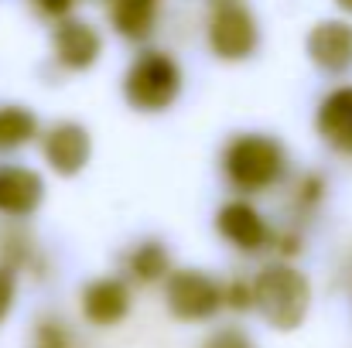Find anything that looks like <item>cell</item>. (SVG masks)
I'll return each mask as SVG.
<instances>
[{
	"instance_id": "obj_1",
	"label": "cell",
	"mask_w": 352,
	"mask_h": 348,
	"mask_svg": "<svg viewBox=\"0 0 352 348\" xmlns=\"http://www.w3.org/2000/svg\"><path fill=\"white\" fill-rule=\"evenodd\" d=\"M250 297L256 304V311L263 314V321L277 332H294L305 314H308V304H311V287L308 280L291 270V266H267L253 287H250Z\"/></svg>"
},
{
	"instance_id": "obj_2",
	"label": "cell",
	"mask_w": 352,
	"mask_h": 348,
	"mask_svg": "<svg viewBox=\"0 0 352 348\" xmlns=\"http://www.w3.org/2000/svg\"><path fill=\"white\" fill-rule=\"evenodd\" d=\"M178 89H182V72L164 51L140 55L123 79V96L130 100V106H137L144 113L168 110L175 103Z\"/></svg>"
},
{
	"instance_id": "obj_3",
	"label": "cell",
	"mask_w": 352,
	"mask_h": 348,
	"mask_svg": "<svg viewBox=\"0 0 352 348\" xmlns=\"http://www.w3.org/2000/svg\"><path fill=\"white\" fill-rule=\"evenodd\" d=\"M284 171V150L263 133H243L226 147V174L239 188L260 192L270 188Z\"/></svg>"
},
{
	"instance_id": "obj_4",
	"label": "cell",
	"mask_w": 352,
	"mask_h": 348,
	"mask_svg": "<svg viewBox=\"0 0 352 348\" xmlns=\"http://www.w3.org/2000/svg\"><path fill=\"white\" fill-rule=\"evenodd\" d=\"M164 297H168V311L175 318H182V321H206L223 304V290L202 270H178V273H171L168 287H164Z\"/></svg>"
},
{
	"instance_id": "obj_5",
	"label": "cell",
	"mask_w": 352,
	"mask_h": 348,
	"mask_svg": "<svg viewBox=\"0 0 352 348\" xmlns=\"http://www.w3.org/2000/svg\"><path fill=\"white\" fill-rule=\"evenodd\" d=\"M209 45L219 58H230L239 62L246 58L253 48H256V21L253 14L236 3V0H223L212 14V24H209Z\"/></svg>"
},
{
	"instance_id": "obj_6",
	"label": "cell",
	"mask_w": 352,
	"mask_h": 348,
	"mask_svg": "<svg viewBox=\"0 0 352 348\" xmlns=\"http://www.w3.org/2000/svg\"><path fill=\"white\" fill-rule=\"evenodd\" d=\"M41 154L52 164V171L69 178V174H79L86 167V161L93 154V143H89V133L79 123H58L45 133Z\"/></svg>"
},
{
	"instance_id": "obj_7",
	"label": "cell",
	"mask_w": 352,
	"mask_h": 348,
	"mask_svg": "<svg viewBox=\"0 0 352 348\" xmlns=\"http://www.w3.org/2000/svg\"><path fill=\"white\" fill-rule=\"evenodd\" d=\"M308 58L325 72H349L352 69V24L346 21H322L308 34Z\"/></svg>"
},
{
	"instance_id": "obj_8",
	"label": "cell",
	"mask_w": 352,
	"mask_h": 348,
	"mask_svg": "<svg viewBox=\"0 0 352 348\" xmlns=\"http://www.w3.org/2000/svg\"><path fill=\"white\" fill-rule=\"evenodd\" d=\"M45 198V181L41 174H34L31 167H0V212L3 216H14V219H24L31 216Z\"/></svg>"
},
{
	"instance_id": "obj_9",
	"label": "cell",
	"mask_w": 352,
	"mask_h": 348,
	"mask_svg": "<svg viewBox=\"0 0 352 348\" xmlns=\"http://www.w3.org/2000/svg\"><path fill=\"white\" fill-rule=\"evenodd\" d=\"M100 34L86 21H62L55 31V55L65 69H89L100 58Z\"/></svg>"
},
{
	"instance_id": "obj_10",
	"label": "cell",
	"mask_w": 352,
	"mask_h": 348,
	"mask_svg": "<svg viewBox=\"0 0 352 348\" xmlns=\"http://www.w3.org/2000/svg\"><path fill=\"white\" fill-rule=\"evenodd\" d=\"M82 311L93 325H117L126 318L130 311V290L123 280L113 277H103V280H93L82 294Z\"/></svg>"
},
{
	"instance_id": "obj_11",
	"label": "cell",
	"mask_w": 352,
	"mask_h": 348,
	"mask_svg": "<svg viewBox=\"0 0 352 348\" xmlns=\"http://www.w3.org/2000/svg\"><path fill=\"white\" fill-rule=\"evenodd\" d=\"M219 232L239 246V249H246V253H253V249H263L267 242H270V229H267V222L260 219V212L256 209H250L246 202H230L223 212H219Z\"/></svg>"
},
{
	"instance_id": "obj_12",
	"label": "cell",
	"mask_w": 352,
	"mask_h": 348,
	"mask_svg": "<svg viewBox=\"0 0 352 348\" xmlns=\"http://www.w3.org/2000/svg\"><path fill=\"white\" fill-rule=\"evenodd\" d=\"M318 130H322V137L336 150L352 154V86L336 89L322 103V110H318Z\"/></svg>"
},
{
	"instance_id": "obj_13",
	"label": "cell",
	"mask_w": 352,
	"mask_h": 348,
	"mask_svg": "<svg viewBox=\"0 0 352 348\" xmlns=\"http://www.w3.org/2000/svg\"><path fill=\"white\" fill-rule=\"evenodd\" d=\"M154 17H157V0H113V27L130 41L147 38Z\"/></svg>"
},
{
	"instance_id": "obj_14",
	"label": "cell",
	"mask_w": 352,
	"mask_h": 348,
	"mask_svg": "<svg viewBox=\"0 0 352 348\" xmlns=\"http://www.w3.org/2000/svg\"><path fill=\"white\" fill-rule=\"evenodd\" d=\"M38 130V119L24 106H0V150L24 147Z\"/></svg>"
},
{
	"instance_id": "obj_15",
	"label": "cell",
	"mask_w": 352,
	"mask_h": 348,
	"mask_svg": "<svg viewBox=\"0 0 352 348\" xmlns=\"http://www.w3.org/2000/svg\"><path fill=\"white\" fill-rule=\"evenodd\" d=\"M126 266L137 280H161L168 273V253H164L161 242H144L130 253Z\"/></svg>"
},
{
	"instance_id": "obj_16",
	"label": "cell",
	"mask_w": 352,
	"mask_h": 348,
	"mask_svg": "<svg viewBox=\"0 0 352 348\" xmlns=\"http://www.w3.org/2000/svg\"><path fill=\"white\" fill-rule=\"evenodd\" d=\"M34 345L38 348H76V338L58 321H41L38 325V335H34Z\"/></svg>"
},
{
	"instance_id": "obj_17",
	"label": "cell",
	"mask_w": 352,
	"mask_h": 348,
	"mask_svg": "<svg viewBox=\"0 0 352 348\" xmlns=\"http://www.w3.org/2000/svg\"><path fill=\"white\" fill-rule=\"evenodd\" d=\"M202 348H253V342H250V335H243V332H236V328H223V332H216L212 338H206Z\"/></svg>"
},
{
	"instance_id": "obj_18",
	"label": "cell",
	"mask_w": 352,
	"mask_h": 348,
	"mask_svg": "<svg viewBox=\"0 0 352 348\" xmlns=\"http://www.w3.org/2000/svg\"><path fill=\"white\" fill-rule=\"evenodd\" d=\"M14 290H17V280H14V270L0 266V321L7 318L10 304H14Z\"/></svg>"
},
{
	"instance_id": "obj_19",
	"label": "cell",
	"mask_w": 352,
	"mask_h": 348,
	"mask_svg": "<svg viewBox=\"0 0 352 348\" xmlns=\"http://www.w3.org/2000/svg\"><path fill=\"white\" fill-rule=\"evenodd\" d=\"M72 3H76V0H34V7H38L41 14H52V17L69 14V10H72Z\"/></svg>"
},
{
	"instance_id": "obj_20",
	"label": "cell",
	"mask_w": 352,
	"mask_h": 348,
	"mask_svg": "<svg viewBox=\"0 0 352 348\" xmlns=\"http://www.w3.org/2000/svg\"><path fill=\"white\" fill-rule=\"evenodd\" d=\"M230 304L239 308V311L253 304V297H250V287H246V283H233V287H230Z\"/></svg>"
},
{
	"instance_id": "obj_21",
	"label": "cell",
	"mask_w": 352,
	"mask_h": 348,
	"mask_svg": "<svg viewBox=\"0 0 352 348\" xmlns=\"http://www.w3.org/2000/svg\"><path fill=\"white\" fill-rule=\"evenodd\" d=\"M336 3H339V7L346 10V14H352V0H336Z\"/></svg>"
}]
</instances>
